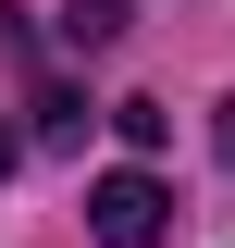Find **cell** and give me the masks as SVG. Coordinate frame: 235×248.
Returning a JSON list of instances; mask_svg holds the SVG:
<instances>
[{"label":"cell","instance_id":"6da1fadb","mask_svg":"<svg viewBox=\"0 0 235 248\" xmlns=\"http://www.w3.org/2000/svg\"><path fill=\"white\" fill-rule=\"evenodd\" d=\"M87 236H99V248H161V236H174L161 174H99V186H87Z\"/></svg>","mask_w":235,"mask_h":248},{"label":"cell","instance_id":"277c9868","mask_svg":"<svg viewBox=\"0 0 235 248\" xmlns=\"http://www.w3.org/2000/svg\"><path fill=\"white\" fill-rule=\"evenodd\" d=\"M223 161H235V99H223Z\"/></svg>","mask_w":235,"mask_h":248},{"label":"cell","instance_id":"5b68a950","mask_svg":"<svg viewBox=\"0 0 235 248\" xmlns=\"http://www.w3.org/2000/svg\"><path fill=\"white\" fill-rule=\"evenodd\" d=\"M0 161H13V137H0Z\"/></svg>","mask_w":235,"mask_h":248},{"label":"cell","instance_id":"7a4b0ae2","mask_svg":"<svg viewBox=\"0 0 235 248\" xmlns=\"http://www.w3.org/2000/svg\"><path fill=\"white\" fill-rule=\"evenodd\" d=\"M62 37H74V50H112L124 37V0H62Z\"/></svg>","mask_w":235,"mask_h":248},{"label":"cell","instance_id":"3957f363","mask_svg":"<svg viewBox=\"0 0 235 248\" xmlns=\"http://www.w3.org/2000/svg\"><path fill=\"white\" fill-rule=\"evenodd\" d=\"M112 137H124V149H161L174 112H161V99H112Z\"/></svg>","mask_w":235,"mask_h":248}]
</instances>
